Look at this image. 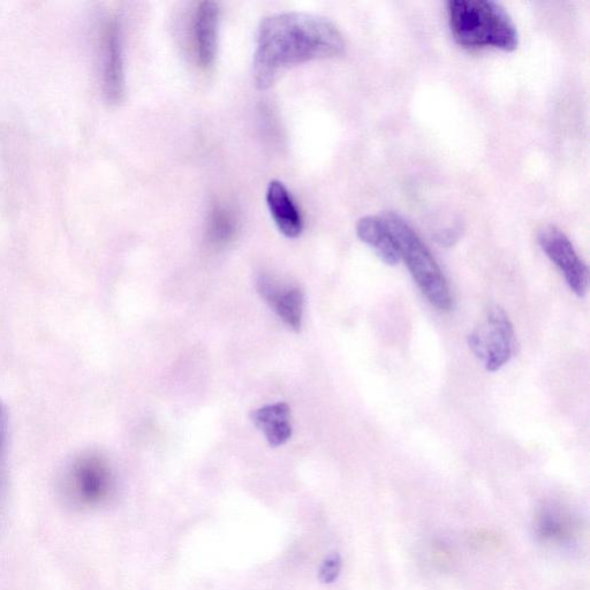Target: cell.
I'll use <instances>...</instances> for the list:
<instances>
[{"label":"cell","instance_id":"4","mask_svg":"<svg viewBox=\"0 0 590 590\" xmlns=\"http://www.w3.org/2000/svg\"><path fill=\"white\" fill-rule=\"evenodd\" d=\"M467 342L488 372L501 370L513 357L516 346L513 325L505 310L491 307L479 327L467 337Z\"/></svg>","mask_w":590,"mask_h":590},{"label":"cell","instance_id":"17","mask_svg":"<svg viewBox=\"0 0 590 590\" xmlns=\"http://www.w3.org/2000/svg\"><path fill=\"white\" fill-rule=\"evenodd\" d=\"M458 238L459 232L457 230H448L442 232L441 236H438V242L443 246H451L455 244Z\"/></svg>","mask_w":590,"mask_h":590},{"label":"cell","instance_id":"1","mask_svg":"<svg viewBox=\"0 0 590 590\" xmlns=\"http://www.w3.org/2000/svg\"><path fill=\"white\" fill-rule=\"evenodd\" d=\"M345 47L343 34L328 19L297 12L270 15L262 20L257 35L256 86L267 89L286 68L343 55Z\"/></svg>","mask_w":590,"mask_h":590},{"label":"cell","instance_id":"13","mask_svg":"<svg viewBox=\"0 0 590 590\" xmlns=\"http://www.w3.org/2000/svg\"><path fill=\"white\" fill-rule=\"evenodd\" d=\"M536 532L546 542L567 543L574 533L573 520L564 511L549 506L544 508L537 517Z\"/></svg>","mask_w":590,"mask_h":590},{"label":"cell","instance_id":"3","mask_svg":"<svg viewBox=\"0 0 590 590\" xmlns=\"http://www.w3.org/2000/svg\"><path fill=\"white\" fill-rule=\"evenodd\" d=\"M383 219L396 240L400 259L406 262L421 292L431 305L441 312H449L453 308L450 287L427 246L403 217L388 213Z\"/></svg>","mask_w":590,"mask_h":590},{"label":"cell","instance_id":"14","mask_svg":"<svg viewBox=\"0 0 590 590\" xmlns=\"http://www.w3.org/2000/svg\"><path fill=\"white\" fill-rule=\"evenodd\" d=\"M237 223L230 211L223 207H216L211 213L208 237L211 244L224 246L236 234Z\"/></svg>","mask_w":590,"mask_h":590},{"label":"cell","instance_id":"6","mask_svg":"<svg viewBox=\"0 0 590 590\" xmlns=\"http://www.w3.org/2000/svg\"><path fill=\"white\" fill-rule=\"evenodd\" d=\"M71 484L75 496L83 504H100L111 494L113 478L110 467L101 457L83 456L72 467Z\"/></svg>","mask_w":590,"mask_h":590},{"label":"cell","instance_id":"15","mask_svg":"<svg viewBox=\"0 0 590 590\" xmlns=\"http://www.w3.org/2000/svg\"><path fill=\"white\" fill-rule=\"evenodd\" d=\"M342 571V558L338 554H332L325 558V561L321 565L319 572L320 580L323 584H332L335 582Z\"/></svg>","mask_w":590,"mask_h":590},{"label":"cell","instance_id":"11","mask_svg":"<svg viewBox=\"0 0 590 590\" xmlns=\"http://www.w3.org/2000/svg\"><path fill=\"white\" fill-rule=\"evenodd\" d=\"M357 233L361 241L369 247L388 266H397L400 254L395 238H393L383 217L366 216L357 224Z\"/></svg>","mask_w":590,"mask_h":590},{"label":"cell","instance_id":"7","mask_svg":"<svg viewBox=\"0 0 590 590\" xmlns=\"http://www.w3.org/2000/svg\"><path fill=\"white\" fill-rule=\"evenodd\" d=\"M256 289L287 327L295 331L301 329L302 320H304L305 295L299 287L262 274L256 279Z\"/></svg>","mask_w":590,"mask_h":590},{"label":"cell","instance_id":"2","mask_svg":"<svg viewBox=\"0 0 590 590\" xmlns=\"http://www.w3.org/2000/svg\"><path fill=\"white\" fill-rule=\"evenodd\" d=\"M448 13L452 35L463 47L518 48L517 27L501 4L493 0H451Z\"/></svg>","mask_w":590,"mask_h":590},{"label":"cell","instance_id":"9","mask_svg":"<svg viewBox=\"0 0 590 590\" xmlns=\"http://www.w3.org/2000/svg\"><path fill=\"white\" fill-rule=\"evenodd\" d=\"M267 204L279 231L287 238H298L304 230V219L289 189L281 181L274 180L269 184Z\"/></svg>","mask_w":590,"mask_h":590},{"label":"cell","instance_id":"5","mask_svg":"<svg viewBox=\"0 0 590 590\" xmlns=\"http://www.w3.org/2000/svg\"><path fill=\"white\" fill-rule=\"evenodd\" d=\"M539 242L543 252L562 271L570 290L577 297L584 298L588 290V268L571 240L555 226H547L540 232Z\"/></svg>","mask_w":590,"mask_h":590},{"label":"cell","instance_id":"10","mask_svg":"<svg viewBox=\"0 0 590 590\" xmlns=\"http://www.w3.org/2000/svg\"><path fill=\"white\" fill-rule=\"evenodd\" d=\"M219 7L214 2H203L196 11L194 42L196 56L203 68L215 63L217 55Z\"/></svg>","mask_w":590,"mask_h":590},{"label":"cell","instance_id":"16","mask_svg":"<svg viewBox=\"0 0 590 590\" xmlns=\"http://www.w3.org/2000/svg\"><path fill=\"white\" fill-rule=\"evenodd\" d=\"M7 433H9V414H7L5 405L0 402V465H2L4 457Z\"/></svg>","mask_w":590,"mask_h":590},{"label":"cell","instance_id":"8","mask_svg":"<svg viewBox=\"0 0 590 590\" xmlns=\"http://www.w3.org/2000/svg\"><path fill=\"white\" fill-rule=\"evenodd\" d=\"M104 92L112 103L123 100L125 92L123 45L117 21L111 22L105 35Z\"/></svg>","mask_w":590,"mask_h":590},{"label":"cell","instance_id":"12","mask_svg":"<svg viewBox=\"0 0 590 590\" xmlns=\"http://www.w3.org/2000/svg\"><path fill=\"white\" fill-rule=\"evenodd\" d=\"M252 420L274 448L285 444L292 436L290 407L285 403L259 408L253 412Z\"/></svg>","mask_w":590,"mask_h":590}]
</instances>
